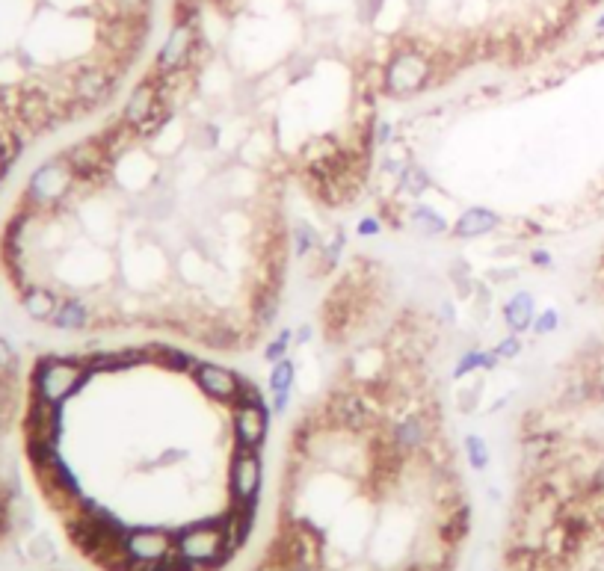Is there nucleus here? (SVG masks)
<instances>
[{"instance_id":"obj_1","label":"nucleus","mask_w":604,"mask_h":571,"mask_svg":"<svg viewBox=\"0 0 604 571\" xmlns=\"http://www.w3.org/2000/svg\"><path fill=\"white\" fill-rule=\"evenodd\" d=\"M436 83V51L418 42H400L382 66V92L391 98H415Z\"/></svg>"},{"instance_id":"obj_2","label":"nucleus","mask_w":604,"mask_h":571,"mask_svg":"<svg viewBox=\"0 0 604 571\" xmlns=\"http://www.w3.org/2000/svg\"><path fill=\"white\" fill-rule=\"evenodd\" d=\"M92 376L95 373L86 358L45 356L33 367L30 388H33V397H39L51 406H66Z\"/></svg>"},{"instance_id":"obj_3","label":"nucleus","mask_w":604,"mask_h":571,"mask_svg":"<svg viewBox=\"0 0 604 571\" xmlns=\"http://www.w3.org/2000/svg\"><path fill=\"white\" fill-rule=\"evenodd\" d=\"M175 551L199 571H220L234 557V551L226 545L220 515L178 527L175 530Z\"/></svg>"},{"instance_id":"obj_4","label":"nucleus","mask_w":604,"mask_h":571,"mask_svg":"<svg viewBox=\"0 0 604 571\" xmlns=\"http://www.w3.org/2000/svg\"><path fill=\"white\" fill-rule=\"evenodd\" d=\"M77 190L75 169L69 166V160L63 154L45 160L42 166L33 169L27 190H24V202L30 208H36L39 214H57L69 205L72 193Z\"/></svg>"},{"instance_id":"obj_5","label":"nucleus","mask_w":604,"mask_h":571,"mask_svg":"<svg viewBox=\"0 0 604 571\" xmlns=\"http://www.w3.org/2000/svg\"><path fill=\"white\" fill-rule=\"evenodd\" d=\"M122 74L125 72L119 66L107 63L104 57L72 66L69 69V89H72V101L77 104V110L86 116V113L104 107L116 95Z\"/></svg>"},{"instance_id":"obj_6","label":"nucleus","mask_w":604,"mask_h":571,"mask_svg":"<svg viewBox=\"0 0 604 571\" xmlns=\"http://www.w3.org/2000/svg\"><path fill=\"white\" fill-rule=\"evenodd\" d=\"M264 486V459L261 450L234 447L228 462V495L234 506H258Z\"/></svg>"},{"instance_id":"obj_7","label":"nucleus","mask_w":604,"mask_h":571,"mask_svg":"<svg viewBox=\"0 0 604 571\" xmlns=\"http://www.w3.org/2000/svg\"><path fill=\"white\" fill-rule=\"evenodd\" d=\"M270 415L273 409L264 403V397L237 400L231 406V438L240 450H261L270 435Z\"/></svg>"},{"instance_id":"obj_8","label":"nucleus","mask_w":604,"mask_h":571,"mask_svg":"<svg viewBox=\"0 0 604 571\" xmlns=\"http://www.w3.org/2000/svg\"><path fill=\"white\" fill-rule=\"evenodd\" d=\"M193 385L217 406H234L243 388V376L234 373L226 364H214V361H196L190 370Z\"/></svg>"},{"instance_id":"obj_9","label":"nucleus","mask_w":604,"mask_h":571,"mask_svg":"<svg viewBox=\"0 0 604 571\" xmlns=\"http://www.w3.org/2000/svg\"><path fill=\"white\" fill-rule=\"evenodd\" d=\"M128 557L134 560L137 571L146 569L151 563H160L166 554L175 551V530L166 527H128L122 539Z\"/></svg>"},{"instance_id":"obj_10","label":"nucleus","mask_w":604,"mask_h":571,"mask_svg":"<svg viewBox=\"0 0 604 571\" xmlns=\"http://www.w3.org/2000/svg\"><path fill=\"white\" fill-rule=\"evenodd\" d=\"M24 435L27 441H45L57 444L63 438V406H51L39 397H30V406L24 412Z\"/></svg>"},{"instance_id":"obj_11","label":"nucleus","mask_w":604,"mask_h":571,"mask_svg":"<svg viewBox=\"0 0 604 571\" xmlns=\"http://www.w3.org/2000/svg\"><path fill=\"white\" fill-rule=\"evenodd\" d=\"M157 107H160V86H157V77L151 72L131 89L128 101L122 104V122L131 125L134 131H140L157 113Z\"/></svg>"},{"instance_id":"obj_12","label":"nucleus","mask_w":604,"mask_h":571,"mask_svg":"<svg viewBox=\"0 0 604 571\" xmlns=\"http://www.w3.org/2000/svg\"><path fill=\"white\" fill-rule=\"evenodd\" d=\"M471 521H474V509L468 500H459L451 503L445 509H439V521H436V539L445 545V548H459L468 533H471Z\"/></svg>"},{"instance_id":"obj_13","label":"nucleus","mask_w":604,"mask_h":571,"mask_svg":"<svg viewBox=\"0 0 604 571\" xmlns=\"http://www.w3.org/2000/svg\"><path fill=\"white\" fill-rule=\"evenodd\" d=\"M498 228H501V214H495L483 205H471L453 219L451 237L453 240H480V237L495 234Z\"/></svg>"},{"instance_id":"obj_14","label":"nucleus","mask_w":604,"mask_h":571,"mask_svg":"<svg viewBox=\"0 0 604 571\" xmlns=\"http://www.w3.org/2000/svg\"><path fill=\"white\" fill-rule=\"evenodd\" d=\"M51 326L60 332H86L89 326H95V308L83 296H63Z\"/></svg>"},{"instance_id":"obj_15","label":"nucleus","mask_w":604,"mask_h":571,"mask_svg":"<svg viewBox=\"0 0 604 571\" xmlns=\"http://www.w3.org/2000/svg\"><path fill=\"white\" fill-rule=\"evenodd\" d=\"M533 317H536V296H533V290H516L501 305V320L516 335H528L530 326H533Z\"/></svg>"},{"instance_id":"obj_16","label":"nucleus","mask_w":604,"mask_h":571,"mask_svg":"<svg viewBox=\"0 0 604 571\" xmlns=\"http://www.w3.org/2000/svg\"><path fill=\"white\" fill-rule=\"evenodd\" d=\"M63 296L54 287L45 285H30L21 293V308L33 323H51L57 308H60Z\"/></svg>"},{"instance_id":"obj_17","label":"nucleus","mask_w":604,"mask_h":571,"mask_svg":"<svg viewBox=\"0 0 604 571\" xmlns=\"http://www.w3.org/2000/svg\"><path fill=\"white\" fill-rule=\"evenodd\" d=\"M406 225L424 237V240H436V237H451L453 222H448V216H442L433 205H421L415 202L409 211H406Z\"/></svg>"},{"instance_id":"obj_18","label":"nucleus","mask_w":604,"mask_h":571,"mask_svg":"<svg viewBox=\"0 0 604 571\" xmlns=\"http://www.w3.org/2000/svg\"><path fill=\"white\" fill-rule=\"evenodd\" d=\"M501 364V358L495 356L492 350H483V347H471L465 353L456 356V364L451 367V379L453 382H465L477 373H495Z\"/></svg>"},{"instance_id":"obj_19","label":"nucleus","mask_w":604,"mask_h":571,"mask_svg":"<svg viewBox=\"0 0 604 571\" xmlns=\"http://www.w3.org/2000/svg\"><path fill=\"white\" fill-rule=\"evenodd\" d=\"M436 187L430 169L424 163H409V169L397 178V187H394V196H403V199H421L427 196L430 190Z\"/></svg>"},{"instance_id":"obj_20","label":"nucleus","mask_w":604,"mask_h":571,"mask_svg":"<svg viewBox=\"0 0 604 571\" xmlns=\"http://www.w3.org/2000/svg\"><path fill=\"white\" fill-rule=\"evenodd\" d=\"M149 347H151V364H157V367H163V370H169V373H190L193 364L199 361V358H193L187 350H181V347H175V344L151 341Z\"/></svg>"},{"instance_id":"obj_21","label":"nucleus","mask_w":604,"mask_h":571,"mask_svg":"<svg viewBox=\"0 0 604 571\" xmlns=\"http://www.w3.org/2000/svg\"><path fill=\"white\" fill-rule=\"evenodd\" d=\"M288 240H291V255L294 258H311L317 249H320V243H323V234L311 225V222H305V219H297L294 225H291V231H288Z\"/></svg>"},{"instance_id":"obj_22","label":"nucleus","mask_w":604,"mask_h":571,"mask_svg":"<svg viewBox=\"0 0 604 571\" xmlns=\"http://www.w3.org/2000/svg\"><path fill=\"white\" fill-rule=\"evenodd\" d=\"M187 145L199 154H211V151H220L223 145V128L217 122H196V125H187Z\"/></svg>"},{"instance_id":"obj_23","label":"nucleus","mask_w":604,"mask_h":571,"mask_svg":"<svg viewBox=\"0 0 604 571\" xmlns=\"http://www.w3.org/2000/svg\"><path fill=\"white\" fill-rule=\"evenodd\" d=\"M462 450H465V462L471 465V471L483 474L492 465V447H489V441L480 432H465Z\"/></svg>"},{"instance_id":"obj_24","label":"nucleus","mask_w":604,"mask_h":571,"mask_svg":"<svg viewBox=\"0 0 604 571\" xmlns=\"http://www.w3.org/2000/svg\"><path fill=\"white\" fill-rule=\"evenodd\" d=\"M483 391H486V382H483V379H474V382H468V385H459L456 394H453L456 412H459V415H474V412L480 409Z\"/></svg>"},{"instance_id":"obj_25","label":"nucleus","mask_w":604,"mask_h":571,"mask_svg":"<svg viewBox=\"0 0 604 571\" xmlns=\"http://www.w3.org/2000/svg\"><path fill=\"white\" fill-rule=\"evenodd\" d=\"M101 15H122V18H149L151 0H98Z\"/></svg>"},{"instance_id":"obj_26","label":"nucleus","mask_w":604,"mask_h":571,"mask_svg":"<svg viewBox=\"0 0 604 571\" xmlns=\"http://www.w3.org/2000/svg\"><path fill=\"white\" fill-rule=\"evenodd\" d=\"M267 385H270V394H276V391H294V385H297V361L294 358H282L279 364H273Z\"/></svg>"},{"instance_id":"obj_27","label":"nucleus","mask_w":604,"mask_h":571,"mask_svg":"<svg viewBox=\"0 0 604 571\" xmlns=\"http://www.w3.org/2000/svg\"><path fill=\"white\" fill-rule=\"evenodd\" d=\"M560 326H563V314H560L554 305H548V308L536 311L533 326H530V335H533V338H551V335L560 332Z\"/></svg>"},{"instance_id":"obj_28","label":"nucleus","mask_w":604,"mask_h":571,"mask_svg":"<svg viewBox=\"0 0 604 571\" xmlns=\"http://www.w3.org/2000/svg\"><path fill=\"white\" fill-rule=\"evenodd\" d=\"M291 347H294V329H282L273 341H267V347H264L261 356H264L267 364H279L282 358H288Z\"/></svg>"},{"instance_id":"obj_29","label":"nucleus","mask_w":604,"mask_h":571,"mask_svg":"<svg viewBox=\"0 0 604 571\" xmlns=\"http://www.w3.org/2000/svg\"><path fill=\"white\" fill-rule=\"evenodd\" d=\"M492 353L501 358V361H519V356L525 353V341H522V335L507 332L504 338H498V341H495Z\"/></svg>"},{"instance_id":"obj_30","label":"nucleus","mask_w":604,"mask_h":571,"mask_svg":"<svg viewBox=\"0 0 604 571\" xmlns=\"http://www.w3.org/2000/svg\"><path fill=\"white\" fill-rule=\"evenodd\" d=\"M12 530V492L0 486V539H6Z\"/></svg>"},{"instance_id":"obj_31","label":"nucleus","mask_w":604,"mask_h":571,"mask_svg":"<svg viewBox=\"0 0 604 571\" xmlns=\"http://www.w3.org/2000/svg\"><path fill=\"white\" fill-rule=\"evenodd\" d=\"M382 228H385V222H382L377 214L362 216V219L356 222V237H362V240H374V237L382 234Z\"/></svg>"},{"instance_id":"obj_32","label":"nucleus","mask_w":604,"mask_h":571,"mask_svg":"<svg viewBox=\"0 0 604 571\" xmlns=\"http://www.w3.org/2000/svg\"><path fill=\"white\" fill-rule=\"evenodd\" d=\"M388 145H394V125L385 119H374V148L385 151Z\"/></svg>"},{"instance_id":"obj_33","label":"nucleus","mask_w":604,"mask_h":571,"mask_svg":"<svg viewBox=\"0 0 604 571\" xmlns=\"http://www.w3.org/2000/svg\"><path fill=\"white\" fill-rule=\"evenodd\" d=\"M522 276V270L519 267H498V270H489L486 273V282L489 285H510V282H516Z\"/></svg>"},{"instance_id":"obj_34","label":"nucleus","mask_w":604,"mask_h":571,"mask_svg":"<svg viewBox=\"0 0 604 571\" xmlns=\"http://www.w3.org/2000/svg\"><path fill=\"white\" fill-rule=\"evenodd\" d=\"M528 258H530V267H533V270H554V258H551V252H548V249H542V246H533Z\"/></svg>"},{"instance_id":"obj_35","label":"nucleus","mask_w":604,"mask_h":571,"mask_svg":"<svg viewBox=\"0 0 604 571\" xmlns=\"http://www.w3.org/2000/svg\"><path fill=\"white\" fill-rule=\"evenodd\" d=\"M291 397H294V391H276L273 400H270L273 415H285V412L291 409Z\"/></svg>"},{"instance_id":"obj_36","label":"nucleus","mask_w":604,"mask_h":571,"mask_svg":"<svg viewBox=\"0 0 604 571\" xmlns=\"http://www.w3.org/2000/svg\"><path fill=\"white\" fill-rule=\"evenodd\" d=\"M0 370H15V350L6 338H0Z\"/></svg>"},{"instance_id":"obj_37","label":"nucleus","mask_w":604,"mask_h":571,"mask_svg":"<svg viewBox=\"0 0 604 571\" xmlns=\"http://www.w3.org/2000/svg\"><path fill=\"white\" fill-rule=\"evenodd\" d=\"M181 459H187V450H163L160 453V459H157V465H175V462H181Z\"/></svg>"},{"instance_id":"obj_38","label":"nucleus","mask_w":604,"mask_h":571,"mask_svg":"<svg viewBox=\"0 0 604 571\" xmlns=\"http://www.w3.org/2000/svg\"><path fill=\"white\" fill-rule=\"evenodd\" d=\"M311 338H314V326H311V323H302L300 329L294 332V344H300V347H305Z\"/></svg>"},{"instance_id":"obj_39","label":"nucleus","mask_w":604,"mask_h":571,"mask_svg":"<svg viewBox=\"0 0 604 571\" xmlns=\"http://www.w3.org/2000/svg\"><path fill=\"white\" fill-rule=\"evenodd\" d=\"M285 571H320V566H311V563H291Z\"/></svg>"},{"instance_id":"obj_40","label":"nucleus","mask_w":604,"mask_h":571,"mask_svg":"<svg viewBox=\"0 0 604 571\" xmlns=\"http://www.w3.org/2000/svg\"><path fill=\"white\" fill-rule=\"evenodd\" d=\"M593 36H604V9L599 12V18L593 21Z\"/></svg>"}]
</instances>
